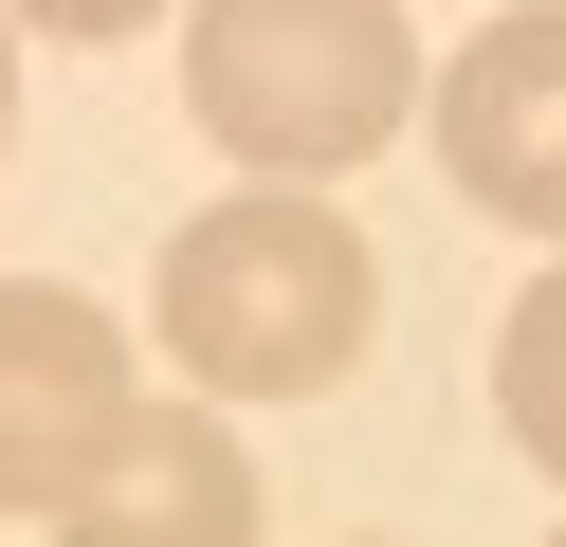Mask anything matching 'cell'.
Wrapping results in <instances>:
<instances>
[{
	"instance_id": "6da1fadb",
	"label": "cell",
	"mask_w": 566,
	"mask_h": 547,
	"mask_svg": "<svg viewBox=\"0 0 566 547\" xmlns=\"http://www.w3.org/2000/svg\"><path fill=\"white\" fill-rule=\"evenodd\" d=\"M147 311H165V365H184L201 401H311V383L366 365L384 274H366V238H347L311 182H238V201H201L184 238H165Z\"/></svg>"
},
{
	"instance_id": "7a4b0ae2",
	"label": "cell",
	"mask_w": 566,
	"mask_h": 547,
	"mask_svg": "<svg viewBox=\"0 0 566 547\" xmlns=\"http://www.w3.org/2000/svg\"><path fill=\"white\" fill-rule=\"evenodd\" d=\"M184 109L220 128V165L329 182L420 128V36L402 0H184Z\"/></svg>"
},
{
	"instance_id": "3957f363",
	"label": "cell",
	"mask_w": 566,
	"mask_h": 547,
	"mask_svg": "<svg viewBox=\"0 0 566 547\" xmlns=\"http://www.w3.org/2000/svg\"><path fill=\"white\" fill-rule=\"evenodd\" d=\"M128 328L55 274H0V511H74L92 456L128 438Z\"/></svg>"
},
{
	"instance_id": "277c9868",
	"label": "cell",
	"mask_w": 566,
	"mask_h": 547,
	"mask_svg": "<svg viewBox=\"0 0 566 547\" xmlns=\"http://www.w3.org/2000/svg\"><path fill=\"white\" fill-rule=\"evenodd\" d=\"M420 128H439V165H457V201H475V219L566 238V0L457 36V55L420 73Z\"/></svg>"
},
{
	"instance_id": "5b68a950",
	"label": "cell",
	"mask_w": 566,
	"mask_h": 547,
	"mask_svg": "<svg viewBox=\"0 0 566 547\" xmlns=\"http://www.w3.org/2000/svg\"><path fill=\"white\" fill-rule=\"evenodd\" d=\"M55 547H256V456L220 401H128V438L92 456V493L55 511Z\"/></svg>"
},
{
	"instance_id": "8992f818",
	"label": "cell",
	"mask_w": 566,
	"mask_h": 547,
	"mask_svg": "<svg viewBox=\"0 0 566 547\" xmlns=\"http://www.w3.org/2000/svg\"><path fill=\"white\" fill-rule=\"evenodd\" d=\"M493 420H512V456L566 474V255L512 292V328H493Z\"/></svg>"
},
{
	"instance_id": "52a82bcc",
	"label": "cell",
	"mask_w": 566,
	"mask_h": 547,
	"mask_svg": "<svg viewBox=\"0 0 566 547\" xmlns=\"http://www.w3.org/2000/svg\"><path fill=\"white\" fill-rule=\"evenodd\" d=\"M0 19H19V36H74V55H92V36H147V19H184V0H0Z\"/></svg>"
},
{
	"instance_id": "ba28073f",
	"label": "cell",
	"mask_w": 566,
	"mask_h": 547,
	"mask_svg": "<svg viewBox=\"0 0 566 547\" xmlns=\"http://www.w3.org/2000/svg\"><path fill=\"white\" fill-rule=\"evenodd\" d=\"M0 146H19V19H0Z\"/></svg>"
}]
</instances>
